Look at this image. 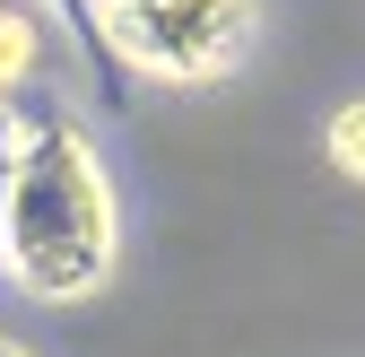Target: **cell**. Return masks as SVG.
<instances>
[{
  "instance_id": "obj_1",
  "label": "cell",
  "mask_w": 365,
  "mask_h": 357,
  "mask_svg": "<svg viewBox=\"0 0 365 357\" xmlns=\"http://www.w3.org/2000/svg\"><path fill=\"white\" fill-rule=\"evenodd\" d=\"M122 261V201L87 131L61 114H26L9 183H0V271L35 305H78Z\"/></svg>"
},
{
  "instance_id": "obj_2",
  "label": "cell",
  "mask_w": 365,
  "mask_h": 357,
  "mask_svg": "<svg viewBox=\"0 0 365 357\" xmlns=\"http://www.w3.org/2000/svg\"><path fill=\"white\" fill-rule=\"evenodd\" d=\"M96 44L157 87H217L252 61L261 0H96Z\"/></svg>"
},
{
  "instance_id": "obj_3",
  "label": "cell",
  "mask_w": 365,
  "mask_h": 357,
  "mask_svg": "<svg viewBox=\"0 0 365 357\" xmlns=\"http://www.w3.org/2000/svg\"><path fill=\"white\" fill-rule=\"evenodd\" d=\"M35 53H43V26H35L26 9H0V96L35 70Z\"/></svg>"
},
{
  "instance_id": "obj_4",
  "label": "cell",
  "mask_w": 365,
  "mask_h": 357,
  "mask_svg": "<svg viewBox=\"0 0 365 357\" xmlns=\"http://www.w3.org/2000/svg\"><path fill=\"white\" fill-rule=\"evenodd\" d=\"M322 149H331V166L348 174V183H365V96L331 114V131H322Z\"/></svg>"
},
{
  "instance_id": "obj_5",
  "label": "cell",
  "mask_w": 365,
  "mask_h": 357,
  "mask_svg": "<svg viewBox=\"0 0 365 357\" xmlns=\"http://www.w3.org/2000/svg\"><path fill=\"white\" fill-rule=\"evenodd\" d=\"M0 357H26V348H18V340H0Z\"/></svg>"
}]
</instances>
